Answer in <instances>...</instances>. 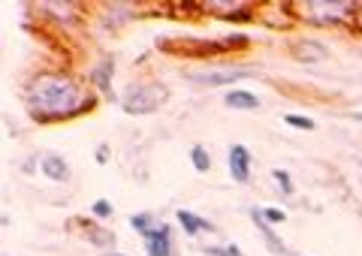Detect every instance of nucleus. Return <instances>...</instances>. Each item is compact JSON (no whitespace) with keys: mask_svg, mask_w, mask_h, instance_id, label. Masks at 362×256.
<instances>
[{"mask_svg":"<svg viewBox=\"0 0 362 256\" xmlns=\"http://www.w3.org/2000/svg\"><path fill=\"white\" fill-rule=\"evenodd\" d=\"M359 21H362V9H359Z\"/></svg>","mask_w":362,"mask_h":256,"instance_id":"obj_23","label":"nucleus"},{"mask_svg":"<svg viewBox=\"0 0 362 256\" xmlns=\"http://www.w3.org/2000/svg\"><path fill=\"white\" fill-rule=\"evenodd\" d=\"M25 103L37 124H58L90 112L97 106V97H90L76 75L45 70L25 85Z\"/></svg>","mask_w":362,"mask_h":256,"instance_id":"obj_1","label":"nucleus"},{"mask_svg":"<svg viewBox=\"0 0 362 256\" xmlns=\"http://www.w3.org/2000/svg\"><path fill=\"white\" fill-rule=\"evenodd\" d=\"M112 256H127V253H112Z\"/></svg>","mask_w":362,"mask_h":256,"instance_id":"obj_22","label":"nucleus"},{"mask_svg":"<svg viewBox=\"0 0 362 256\" xmlns=\"http://www.w3.org/2000/svg\"><path fill=\"white\" fill-rule=\"evenodd\" d=\"M169 99V87L157 79H136L124 87L121 94V109L127 115H154L157 109H163Z\"/></svg>","mask_w":362,"mask_h":256,"instance_id":"obj_2","label":"nucleus"},{"mask_svg":"<svg viewBox=\"0 0 362 256\" xmlns=\"http://www.w3.org/2000/svg\"><path fill=\"white\" fill-rule=\"evenodd\" d=\"M290 256H296V253H290Z\"/></svg>","mask_w":362,"mask_h":256,"instance_id":"obj_24","label":"nucleus"},{"mask_svg":"<svg viewBox=\"0 0 362 256\" xmlns=\"http://www.w3.org/2000/svg\"><path fill=\"white\" fill-rule=\"evenodd\" d=\"M284 124H287V127H293V130H305V133L317 130L314 121H311V118H305V115H284Z\"/></svg>","mask_w":362,"mask_h":256,"instance_id":"obj_15","label":"nucleus"},{"mask_svg":"<svg viewBox=\"0 0 362 256\" xmlns=\"http://www.w3.org/2000/svg\"><path fill=\"white\" fill-rule=\"evenodd\" d=\"M94 157H97V163H106V160H109V148H106V145H100Z\"/></svg>","mask_w":362,"mask_h":256,"instance_id":"obj_20","label":"nucleus"},{"mask_svg":"<svg viewBox=\"0 0 362 256\" xmlns=\"http://www.w3.org/2000/svg\"><path fill=\"white\" fill-rule=\"evenodd\" d=\"M226 166H230V178L235 184L251 181V151H247L245 145H230V151H226Z\"/></svg>","mask_w":362,"mask_h":256,"instance_id":"obj_5","label":"nucleus"},{"mask_svg":"<svg viewBox=\"0 0 362 256\" xmlns=\"http://www.w3.org/2000/svg\"><path fill=\"white\" fill-rule=\"evenodd\" d=\"M112 79H115V58H103L90 73V82L103 97H112Z\"/></svg>","mask_w":362,"mask_h":256,"instance_id":"obj_10","label":"nucleus"},{"mask_svg":"<svg viewBox=\"0 0 362 256\" xmlns=\"http://www.w3.org/2000/svg\"><path fill=\"white\" fill-rule=\"evenodd\" d=\"M82 226L88 229V238H90V244H97V248H109V244L115 241V236H112V232L100 229V226H90L88 220H82Z\"/></svg>","mask_w":362,"mask_h":256,"instance_id":"obj_14","label":"nucleus"},{"mask_svg":"<svg viewBox=\"0 0 362 256\" xmlns=\"http://www.w3.org/2000/svg\"><path fill=\"white\" fill-rule=\"evenodd\" d=\"M251 220H254V226L259 229V236L266 238V244H269V250L272 253H278V256H290L287 253V248H284V241H281L275 232H272V224L263 217V208H251Z\"/></svg>","mask_w":362,"mask_h":256,"instance_id":"obj_8","label":"nucleus"},{"mask_svg":"<svg viewBox=\"0 0 362 256\" xmlns=\"http://www.w3.org/2000/svg\"><path fill=\"white\" fill-rule=\"evenodd\" d=\"M350 118H354V121H359V124H362V112H356V115H350Z\"/></svg>","mask_w":362,"mask_h":256,"instance_id":"obj_21","label":"nucleus"},{"mask_svg":"<svg viewBox=\"0 0 362 256\" xmlns=\"http://www.w3.org/2000/svg\"><path fill=\"white\" fill-rule=\"evenodd\" d=\"M247 73L242 66H235V70H211V73H187V82L194 85H206V87H223V85H233V82H242L247 79Z\"/></svg>","mask_w":362,"mask_h":256,"instance_id":"obj_4","label":"nucleus"},{"mask_svg":"<svg viewBox=\"0 0 362 256\" xmlns=\"http://www.w3.org/2000/svg\"><path fill=\"white\" fill-rule=\"evenodd\" d=\"M202 253H209V256H242V250L235 248V244H209V248H202Z\"/></svg>","mask_w":362,"mask_h":256,"instance_id":"obj_16","label":"nucleus"},{"mask_svg":"<svg viewBox=\"0 0 362 256\" xmlns=\"http://www.w3.org/2000/svg\"><path fill=\"white\" fill-rule=\"evenodd\" d=\"M272 178H275V184L281 187V193H284V196H293V190H296V187H293V178H290L284 169H275V172H272Z\"/></svg>","mask_w":362,"mask_h":256,"instance_id":"obj_17","label":"nucleus"},{"mask_svg":"<svg viewBox=\"0 0 362 256\" xmlns=\"http://www.w3.org/2000/svg\"><path fill=\"white\" fill-rule=\"evenodd\" d=\"M90 214H94L97 220H109L112 217V202H106V199H97V202L90 205Z\"/></svg>","mask_w":362,"mask_h":256,"instance_id":"obj_18","label":"nucleus"},{"mask_svg":"<svg viewBox=\"0 0 362 256\" xmlns=\"http://www.w3.org/2000/svg\"><path fill=\"white\" fill-rule=\"evenodd\" d=\"M263 217L269 220L272 226H278V224H287V214H284V208H275V205H272V208H263Z\"/></svg>","mask_w":362,"mask_h":256,"instance_id":"obj_19","label":"nucleus"},{"mask_svg":"<svg viewBox=\"0 0 362 256\" xmlns=\"http://www.w3.org/2000/svg\"><path fill=\"white\" fill-rule=\"evenodd\" d=\"M223 106L226 109H239V112H254L259 109V97L254 91H242V87H233V91L223 94Z\"/></svg>","mask_w":362,"mask_h":256,"instance_id":"obj_11","label":"nucleus"},{"mask_svg":"<svg viewBox=\"0 0 362 256\" xmlns=\"http://www.w3.org/2000/svg\"><path fill=\"white\" fill-rule=\"evenodd\" d=\"M130 226H133V229H136V232H139V236L145 238L151 229H157L160 224H157V220H154L151 211H139V214H133V217H130Z\"/></svg>","mask_w":362,"mask_h":256,"instance_id":"obj_12","label":"nucleus"},{"mask_svg":"<svg viewBox=\"0 0 362 256\" xmlns=\"http://www.w3.org/2000/svg\"><path fill=\"white\" fill-rule=\"evenodd\" d=\"M40 172L49 178V181H58V184L70 181V163H66L61 154H54V151H49V154H42L40 157Z\"/></svg>","mask_w":362,"mask_h":256,"instance_id":"obj_7","label":"nucleus"},{"mask_svg":"<svg viewBox=\"0 0 362 256\" xmlns=\"http://www.w3.org/2000/svg\"><path fill=\"white\" fill-rule=\"evenodd\" d=\"M359 9L362 6H354V4H308V6H302V13L314 25L332 28V25H347L354 16H359Z\"/></svg>","mask_w":362,"mask_h":256,"instance_id":"obj_3","label":"nucleus"},{"mask_svg":"<svg viewBox=\"0 0 362 256\" xmlns=\"http://www.w3.org/2000/svg\"><path fill=\"white\" fill-rule=\"evenodd\" d=\"M190 163H194V169L202 175L211 169V154L206 151V145H194V148H190Z\"/></svg>","mask_w":362,"mask_h":256,"instance_id":"obj_13","label":"nucleus"},{"mask_svg":"<svg viewBox=\"0 0 362 256\" xmlns=\"http://www.w3.org/2000/svg\"><path fill=\"white\" fill-rule=\"evenodd\" d=\"M145 244V256H175V241H173V229L160 224L142 238Z\"/></svg>","mask_w":362,"mask_h":256,"instance_id":"obj_6","label":"nucleus"},{"mask_svg":"<svg viewBox=\"0 0 362 256\" xmlns=\"http://www.w3.org/2000/svg\"><path fill=\"white\" fill-rule=\"evenodd\" d=\"M175 220H178V226L185 229V236H190V238H197L199 232H214V224H209L206 217H199V214H194V211H187V208H178Z\"/></svg>","mask_w":362,"mask_h":256,"instance_id":"obj_9","label":"nucleus"}]
</instances>
